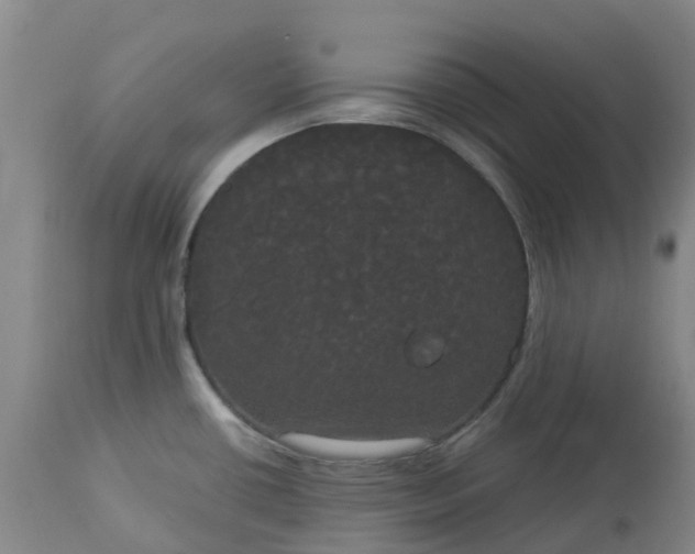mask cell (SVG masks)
I'll use <instances>...</instances> for the list:
<instances>
[{"instance_id": "1", "label": "cell", "mask_w": 695, "mask_h": 554, "mask_svg": "<svg viewBox=\"0 0 695 554\" xmlns=\"http://www.w3.org/2000/svg\"><path fill=\"white\" fill-rule=\"evenodd\" d=\"M294 445L312 454L333 457H377L401 455L423 445L420 439L383 442H345L308 435L291 436Z\"/></svg>"}]
</instances>
